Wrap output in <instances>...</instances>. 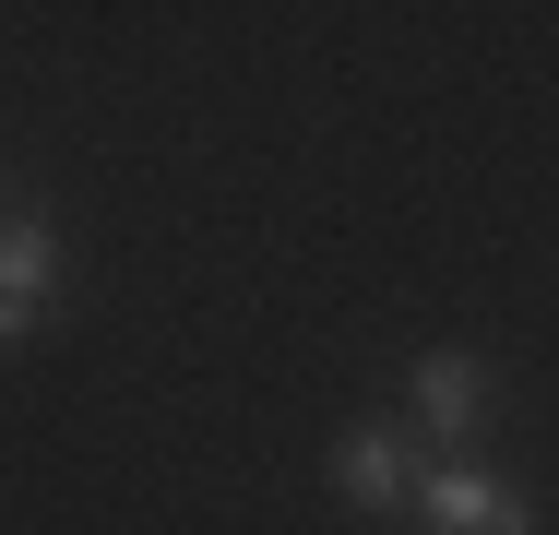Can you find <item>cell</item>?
Here are the masks:
<instances>
[{
	"label": "cell",
	"instance_id": "6da1fadb",
	"mask_svg": "<svg viewBox=\"0 0 559 535\" xmlns=\"http://www.w3.org/2000/svg\"><path fill=\"white\" fill-rule=\"evenodd\" d=\"M429 535H536V512L500 488V476H476V464H429V488L405 500Z\"/></svg>",
	"mask_w": 559,
	"mask_h": 535
},
{
	"label": "cell",
	"instance_id": "7a4b0ae2",
	"mask_svg": "<svg viewBox=\"0 0 559 535\" xmlns=\"http://www.w3.org/2000/svg\"><path fill=\"white\" fill-rule=\"evenodd\" d=\"M488 393H500V381H488L476 345H429V357H417V417H429L441 452H464V440L488 428Z\"/></svg>",
	"mask_w": 559,
	"mask_h": 535
},
{
	"label": "cell",
	"instance_id": "3957f363",
	"mask_svg": "<svg viewBox=\"0 0 559 535\" xmlns=\"http://www.w3.org/2000/svg\"><path fill=\"white\" fill-rule=\"evenodd\" d=\"M60 286V226L48 214H0V345H24Z\"/></svg>",
	"mask_w": 559,
	"mask_h": 535
},
{
	"label": "cell",
	"instance_id": "277c9868",
	"mask_svg": "<svg viewBox=\"0 0 559 535\" xmlns=\"http://www.w3.org/2000/svg\"><path fill=\"white\" fill-rule=\"evenodd\" d=\"M334 488L369 500V512H405V440H393V428H345L334 440Z\"/></svg>",
	"mask_w": 559,
	"mask_h": 535
}]
</instances>
